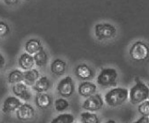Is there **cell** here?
Instances as JSON below:
<instances>
[{
  "label": "cell",
  "instance_id": "obj_12",
  "mask_svg": "<svg viewBox=\"0 0 149 123\" xmlns=\"http://www.w3.org/2000/svg\"><path fill=\"white\" fill-rule=\"evenodd\" d=\"M52 103H53L52 97L45 92L37 93L35 96V105L39 109H48L49 107L51 106Z\"/></svg>",
  "mask_w": 149,
  "mask_h": 123
},
{
  "label": "cell",
  "instance_id": "obj_5",
  "mask_svg": "<svg viewBox=\"0 0 149 123\" xmlns=\"http://www.w3.org/2000/svg\"><path fill=\"white\" fill-rule=\"evenodd\" d=\"M116 34V28L109 23L97 24L95 26V38L98 40H105L114 38Z\"/></svg>",
  "mask_w": 149,
  "mask_h": 123
},
{
  "label": "cell",
  "instance_id": "obj_28",
  "mask_svg": "<svg viewBox=\"0 0 149 123\" xmlns=\"http://www.w3.org/2000/svg\"><path fill=\"white\" fill-rule=\"evenodd\" d=\"M4 65H5V58L0 53V69L3 68Z\"/></svg>",
  "mask_w": 149,
  "mask_h": 123
},
{
  "label": "cell",
  "instance_id": "obj_30",
  "mask_svg": "<svg viewBox=\"0 0 149 123\" xmlns=\"http://www.w3.org/2000/svg\"><path fill=\"white\" fill-rule=\"evenodd\" d=\"M148 87H149V85H148ZM148 99H149V97H148Z\"/></svg>",
  "mask_w": 149,
  "mask_h": 123
},
{
  "label": "cell",
  "instance_id": "obj_3",
  "mask_svg": "<svg viewBox=\"0 0 149 123\" xmlns=\"http://www.w3.org/2000/svg\"><path fill=\"white\" fill-rule=\"evenodd\" d=\"M117 78L118 73L116 69L104 68L97 76L96 82L102 87H112L116 85Z\"/></svg>",
  "mask_w": 149,
  "mask_h": 123
},
{
  "label": "cell",
  "instance_id": "obj_8",
  "mask_svg": "<svg viewBox=\"0 0 149 123\" xmlns=\"http://www.w3.org/2000/svg\"><path fill=\"white\" fill-rule=\"evenodd\" d=\"M34 114L35 111L34 107L28 103H23L16 110L17 118L21 122H28L31 120L34 116Z\"/></svg>",
  "mask_w": 149,
  "mask_h": 123
},
{
  "label": "cell",
  "instance_id": "obj_25",
  "mask_svg": "<svg viewBox=\"0 0 149 123\" xmlns=\"http://www.w3.org/2000/svg\"><path fill=\"white\" fill-rule=\"evenodd\" d=\"M10 28L7 23L3 21H0V37H5L9 34Z\"/></svg>",
  "mask_w": 149,
  "mask_h": 123
},
{
  "label": "cell",
  "instance_id": "obj_26",
  "mask_svg": "<svg viewBox=\"0 0 149 123\" xmlns=\"http://www.w3.org/2000/svg\"><path fill=\"white\" fill-rule=\"evenodd\" d=\"M132 123H149V117L148 116H143L140 117L137 121H136Z\"/></svg>",
  "mask_w": 149,
  "mask_h": 123
},
{
  "label": "cell",
  "instance_id": "obj_17",
  "mask_svg": "<svg viewBox=\"0 0 149 123\" xmlns=\"http://www.w3.org/2000/svg\"><path fill=\"white\" fill-rule=\"evenodd\" d=\"M40 78V72L36 69H31L24 71V81L26 85H34Z\"/></svg>",
  "mask_w": 149,
  "mask_h": 123
},
{
  "label": "cell",
  "instance_id": "obj_22",
  "mask_svg": "<svg viewBox=\"0 0 149 123\" xmlns=\"http://www.w3.org/2000/svg\"><path fill=\"white\" fill-rule=\"evenodd\" d=\"M82 123H100V120L97 115L91 112H82L81 114Z\"/></svg>",
  "mask_w": 149,
  "mask_h": 123
},
{
  "label": "cell",
  "instance_id": "obj_2",
  "mask_svg": "<svg viewBox=\"0 0 149 123\" xmlns=\"http://www.w3.org/2000/svg\"><path fill=\"white\" fill-rule=\"evenodd\" d=\"M129 91L126 88L116 87L111 89L105 96V102L111 107H116L126 102Z\"/></svg>",
  "mask_w": 149,
  "mask_h": 123
},
{
  "label": "cell",
  "instance_id": "obj_11",
  "mask_svg": "<svg viewBox=\"0 0 149 123\" xmlns=\"http://www.w3.org/2000/svg\"><path fill=\"white\" fill-rule=\"evenodd\" d=\"M75 75L84 81H88L94 78V71L86 64H81L75 68Z\"/></svg>",
  "mask_w": 149,
  "mask_h": 123
},
{
  "label": "cell",
  "instance_id": "obj_19",
  "mask_svg": "<svg viewBox=\"0 0 149 123\" xmlns=\"http://www.w3.org/2000/svg\"><path fill=\"white\" fill-rule=\"evenodd\" d=\"M34 64L39 66V67H43L45 66L48 62V55L47 53L44 50V48L40 49L39 52H37L35 55H34Z\"/></svg>",
  "mask_w": 149,
  "mask_h": 123
},
{
  "label": "cell",
  "instance_id": "obj_4",
  "mask_svg": "<svg viewBox=\"0 0 149 123\" xmlns=\"http://www.w3.org/2000/svg\"><path fill=\"white\" fill-rule=\"evenodd\" d=\"M129 55L134 61H144L149 57L148 45L143 41H136L129 49Z\"/></svg>",
  "mask_w": 149,
  "mask_h": 123
},
{
  "label": "cell",
  "instance_id": "obj_27",
  "mask_svg": "<svg viewBox=\"0 0 149 123\" xmlns=\"http://www.w3.org/2000/svg\"><path fill=\"white\" fill-rule=\"evenodd\" d=\"M19 0H3V2L7 4V5H15L19 3Z\"/></svg>",
  "mask_w": 149,
  "mask_h": 123
},
{
  "label": "cell",
  "instance_id": "obj_20",
  "mask_svg": "<svg viewBox=\"0 0 149 123\" xmlns=\"http://www.w3.org/2000/svg\"><path fill=\"white\" fill-rule=\"evenodd\" d=\"M8 81L9 84H17L24 81V72L19 69H14L8 75Z\"/></svg>",
  "mask_w": 149,
  "mask_h": 123
},
{
  "label": "cell",
  "instance_id": "obj_9",
  "mask_svg": "<svg viewBox=\"0 0 149 123\" xmlns=\"http://www.w3.org/2000/svg\"><path fill=\"white\" fill-rule=\"evenodd\" d=\"M12 91L14 95L19 99H21L24 101H29L31 99V92L24 83H17L12 86Z\"/></svg>",
  "mask_w": 149,
  "mask_h": 123
},
{
  "label": "cell",
  "instance_id": "obj_16",
  "mask_svg": "<svg viewBox=\"0 0 149 123\" xmlns=\"http://www.w3.org/2000/svg\"><path fill=\"white\" fill-rule=\"evenodd\" d=\"M24 49L26 53H28L29 55H35L37 52H39L40 49H43L42 44L40 40L37 39H30L25 43L24 45Z\"/></svg>",
  "mask_w": 149,
  "mask_h": 123
},
{
  "label": "cell",
  "instance_id": "obj_6",
  "mask_svg": "<svg viewBox=\"0 0 149 123\" xmlns=\"http://www.w3.org/2000/svg\"><path fill=\"white\" fill-rule=\"evenodd\" d=\"M56 90L59 95L62 97L64 98L70 97L74 92V84L73 82L72 77L68 75L66 77L63 78L61 81L59 82Z\"/></svg>",
  "mask_w": 149,
  "mask_h": 123
},
{
  "label": "cell",
  "instance_id": "obj_24",
  "mask_svg": "<svg viewBox=\"0 0 149 123\" xmlns=\"http://www.w3.org/2000/svg\"><path fill=\"white\" fill-rule=\"evenodd\" d=\"M138 112L143 116H148L149 117V101H145L143 102L140 103L138 107Z\"/></svg>",
  "mask_w": 149,
  "mask_h": 123
},
{
  "label": "cell",
  "instance_id": "obj_29",
  "mask_svg": "<svg viewBox=\"0 0 149 123\" xmlns=\"http://www.w3.org/2000/svg\"><path fill=\"white\" fill-rule=\"evenodd\" d=\"M106 123H116L114 120H108Z\"/></svg>",
  "mask_w": 149,
  "mask_h": 123
},
{
  "label": "cell",
  "instance_id": "obj_13",
  "mask_svg": "<svg viewBox=\"0 0 149 123\" xmlns=\"http://www.w3.org/2000/svg\"><path fill=\"white\" fill-rule=\"evenodd\" d=\"M96 85L95 84L89 81H84L80 84L78 87V93L83 97H89L95 94L96 92Z\"/></svg>",
  "mask_w": 149,
  "mask_h": 123
},
{
  "label": "cell",
  "instance_id": "obj_15",
  "mask_svg": "<svg viewBox=\"0 0 149 123\" xmlns=\"http://www.w3.org/2000/svg\"><path fill=\"white\" fill-rule=\"evenodd\" d=\"M34 65L35 64H34V57L32 55H29L26 52L23 53L19 58V65L24 71L33 69Z\"/></svg>",
  "mask_w": 149,
  "mask_h": 123
},
{
  "label": "cell",
  "instance_id": "obj_14",
  "mask_svg": "<svg viewBox=\"0 0 149 123\" xmlns=\"http://www.w3.org/2000/svg\"><path fill=\"white\" fill-rule=\"evenodd\" d=\"M51 86H52V83L49 80V78L46 76H41L34 83L33 89L37 93H43L49 90L51 88Z\"/></svg>",
  "mask_w": 149,
  "mask_h": 123
},
{
  "label": "cell",
  "instance_id": "obj_7",
  "mask_svg": "<svg viewBox=\"0 0 149 123\" xmlns=\"http://www.w3.org/2000/svg\"><path fill=\"white\" fill-rule=\"evenodd\" d=\"M104 105V101L100 94H94L87 97L82 105V108L91 112L97 111L102 109Z\"/></svg>",
  "mask_w": 149,
  "mask_h": 123
},
{
  "label": "cell",
  "instance_id": "obj_10",
  "mask_svg": "<svg viewBox=\"0 0 149 123\" xmlns=\"http://www.w3.org/2000/svg\"><path fill=\"white\" fill-rule=\"evenodd\" d=\"M23 103L21 102L20 99H19L16 96H8L7 97L3 104L2 110L5 114H9L12 113L20 106Z\"/></svg>",
  "mask_w": 149,
  "mask_h": 123
},
{
  "label": "cell",
  "instance_id": "obj_21",
  "mask_svg": "<svg viewBox=\"0 0 149 123\" xmlns=\"http://www.w3.org/2000/svg\"><path fill=\"white\" fill-rule=\"evenodd\" d=\"M74 121V117L72 114L70 113H64L61 114L54 118L50 123H73Z\"/></svg>",
  "mask_w": 149,
  "mask_h": 123
},
{
  "label": "cell",
  "instance_id": "obj_1",
  "mask_svg": "<svg viewBox=\"0 0 149 123\" xmlns=\"http://www.w3.org/2000/svg\"><path fill=\"white\" fill-rule=\"evenodd\" d=\"M135 85L129 91L128 97L132 105H139L148 99L149 87L137 77L135 78Z\"/></svg>",
  "mask_w": 149,
  "mask_h": 123
},
{
  "label": "cell",
  "instance_id": "obj_18",
  "mask_svg": "<svg viewBox=\"0 0 149 123\" xmlns=\"http://www.w3.org/2000/svg\"><path fill=\"white\" fill-rule=\"evenodd\" d=\"M65 69H66V63L61 59H55L50 65V70L54 75H63L65 72Z\"/></svg>",
  "mask_w": 149,
  "mask_h": 123
},
{
  "label": "cell",
  "instance_id": "obj_23",
  "mask_svg": "<svg viewBox=\"0 0 149 123\" xmlns=\"http://www.w3.org/2000/svg\"><path fill=\"white\" fill-rule=\"evenodd\" d=\"M54 107H55V110L57 111H60V112L64 111L69 107V102H68V101H66L64 98L57 99L54 101Z\"/></svg>",
  "mask_w": 149,
  "mask_h": 123
}]
</instances>
